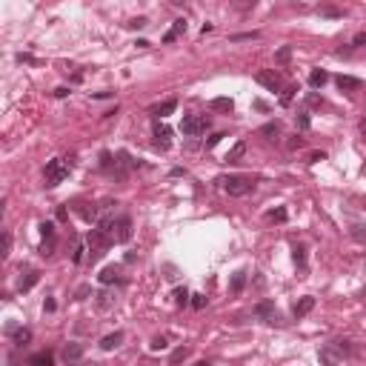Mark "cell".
Segmentation results:
<instances>
[{"instance_id": "obj_1", "label": "cell", "mask_w": 366, "mask_h": 366, "mask_svg": "<svg viewBox=\"0 0 366 366\" xmlns=\"http://www.w3.org/2000/svg\"><path fill=\"white\" fill-rule=\"evenodd\" d=\"M346 355H352V346H349V341H332V343H326V346H320L318 361H320L323 366H341Z\"/></svg>"}, {"instance_id": "obj_2", "label": "cell", "mask_w": 366, "mask_h": 366, "mask_svg": "<svg viewBox=\"0 0 366 366\" xmlns=\"http://www.w3.org/2000/svg\"><path fill=\"white\" fill-rule=\"evenodd\" d=\"M69 169H72V163H66L63 158H57V160H49L46 163V172H43V178H46V186L52 189V186H57V183H63L69 178Z\"/></svg>"}, {"instance_id": "obj_3", "label": "cell", "mask_w": 366, "mask_h": 366, "mask_svg": "<svg viewBox=\"0 0 366 366\" xmlns=\"http://www.w3.org/2000/svg\"><path fill=\"white\" fill-rule=\"evenodd\" d=\"M206 129H209V117H206V114H186V117L181 120V132L186 137L203 135Z\"/></svg>"}, {"instance_id": "obj_4", "label": "cell", "mask_w": 366, "mask_h": 366, "mask_svg": "<svg viewBox=\"0 0 366 366\" xmlns=\"http://www.w3.org/2000/svg\"><path fill=\"white\" fill-rule=\"evenodd\" d=\"M109 232H112V240L114 243H129L132 240V217H112V226H109Z\"/></svg>"}, {"instance_id": "obj_5", "label": "cell", "mask_w": 366, "mask_h": 366, "mask_svg": "<svg viewBox=\"0 0 366 366\" xmlns=\"http://www.w3.org/2000/svg\"><path fill=\"white\" fill-rule=\"evenodd\" d=\"M223 189H226L232 197H243V194H249V192H255V183L249 181V178H226L223 181Z\"/></svg>"}, {"instance_id": "obj_6", "label": "cell", "mask_w": 366, "mask_h": 366, "mask_svg": "<svg viewBox=\"0 0 366 366\" xmlns=\"http://www.w3.org/2000/svg\"><path fill=\"white\" fill-rule=\"evenodd\" d=\"M255 80H258L261 86H266L269 92H277V89H280V75H277V72H272V69H261V72L255 75Z\"/></svg>"}, {"instance_id": "obj_7", "label": "cell", "mask_w": 366, "mask_h": 366, "mask_svg": "<svg viewBox=\"0 0 366 366\" xmlns=\"http://www.w3.org/2000/svg\"><path fill=\"white\" fill-rule=\"evenodd\" d=\"M255 315L266 323H274L277 320V309H274L272 300H261V303H255Z\"/></svg>"}, {"instance_id": "obj_8", "label": "cell", "mask_w": 366, "mask_h": 366, "mask_svg": "<svg viewBox=\"0 0 366 366\" xmlns=\"http://www.w3.org/2000/svg\"><path fill=\"white\" fill-rule=\"evenodd\" d=\"M6 335H11L14 346H26V343L32 341V329H23V326H14V323L6 326Z\"/></svg>"}, {"instance_id": "obj_9", "label": "cell", "mask_w": 366, "mask_h": 366, "mask_svg": "<svg viewBox=\"0 0 366 366\" xmlns=\"http://www.w3.org/2000/svg\"><path fill=\"white\" fill-rule=\"evenodd\" d=\"M169 137H172V129L166 123H155V146L160 149V152H166L169 149Z\"/></svg>"}, {"instance_id": "obj_10", "label": "cell", "mask_w": 366, "mask_h": 366, "mask_svg": "<svg viewBox=\"0 0 366 366\" xmlns=\"http://www.w3.org/2000/svg\"><path fill=\"white\" fill-rule=\"evenodd\" d=\"M335 83H338V89H341V92H358L361 86H364V80H361V78H352V75H338V78H335Z\"/></svg>"}, {"instance_id": "obj_11", "label": "cell", "mask_w": 366, "mask_h": 366, "mask_svg": "<svg viewBox=\"0 0 366 366\" xmlns=\"http://www.w3.org/2000/svg\"><path fill=\"white\" fill-rule=\"evenodd\" d=\"M80 358H83V343H66L63 346V361L66 364H75Z\"/></svg>"}, {"instance_id": "obj_12", "label": "cell", "mask_w": 366, "mask_h": 366, "mask_svg": "<svg viewBox=\"0 0 366 366\" xmlns=\"http://www.w3.org/2000/svg\"><path fill=\"white\" fill-rule=\"evenodd\" d=\"M181 34H186V20H175L172 23V29L166 34H163V43H175V40H178V37H181Z\"/></svg>"}, {"instance_id": "obj_13", "label": "cell", "mask_w": 366, "mask_h": 366, "mask_svg": "<svg viewBox=\"0 0 366 366\" xmlns=\"http://www.w3.org/2000/svg\"><path fill=\"white\" fill-rule=\"evenodd\" d=\"M312 309H315V297L306 295V297H300L295 306H292V312H295V318H303V315H309Z\"/></svg>"}, {"instance_id": "obj_14", "label": "cell", "mask_w": 366, "mask_h": 366, "mask_svg": "<svg viewBox=\"0 0 366 366\" xmlns=\"http://www.w3.org/2000/svg\"><path fill=\"white\" fill-rule=\"evenodd\" d=\"M37 280H40V272H37V269H29V272H26L20 280H17V289H20V292H29V289H32Z\"/></svg>"}, {"instance_id": "obj_15", "label": "cell", "mask_w": 366, "mask_h": 366, "mask_svg": "<svg viewBox=\"0 0 366 366\" xmlns=\"http://www.w3.org/2000/svg\"><path fill=\"white\" fill-rule=\"evenodd\" d=\"M120 343H123V332H112V335H106V338L100 341V349L103 352H112V349H117Z\"/></svg>"}, {"instance_id": "obj_16", "label": "cell", "mask_w": 366, "mask_h": 366, "mask_svg": "<svg viewBox=\"0 0 366 366\" xmlns=\"http://www.w3.org/2000/svg\"><path fill=\"white\" fill-rule=\"evenodd\" d=\"M243 286H246V272L238 269V272L232 274V280H229V292H232V295H240V292H243Z\"/></svg>"}, {"instance_id": "obj_17", "label": "cell", "mask_w": 366, "mask_h": 366, "mask_svg": "<svg viewBox=\"0 0 366 366\" xmlns=\"http://www.w3.org/2000/svg\"><path fill=\"white\" fill-rule=\"evenodd\" d=\"M329 83V75L323 72V69H312V75H309V86L312 89H323Z\"/></svg>"}, {"instance_id": "obj_18", "label": "cell", "mask_w": 366, "mask_h": 366, "mask_svg": "<svg viewBox=\"0 0 366 366\" xmlns=\"http://www.w3.org/2000/svg\"><path fill=\"white\" fill-rule=\"evenodd\" d=\"M26 364L29 366H55V355L52 352H37V355H32Z\"/></svg>"}, {"instance_id": "obj_19", "label": "cell", "mask_w": 366, "mask_h": 366, "mask_svg": "<svg viewBox=\"0 0 366 366\" xmlns=\"http://www.w3.org/2000/svg\"><path fill=\"white\" fill-rule=\"evenodd\" d=\"M78 215L86 220V223H94L97 220V206H92V203H78Z\"/></svg>"}, {"instance_id": "obj_20", "label": "cell", "mask_w": 366, "mask_h": 366, "mask_svg": "<svg viewBox=\"0 0 366 366\" xmlns=\"http://www.w3.org/2000/svg\"><path fill=\"white\" fill-rule=\"evenodd\" d=\"M209 109H212V112H232V109H235V100H232V97H215V100L209 103Z\"/></svg>"}, {"instance_id": "obj_21", "label": "cell", "mask_w": 366, "mask_h": 366, "mask_svg": "<svg viewBox=\"0 0 366 366\" xmlns=\"http://www.w3.org/2000/svg\"><path fill=\"white\" fill-rule=\"evenodd\" d=\"M243 155H246V143H243V140H238L235 146L229 149L226 160H229V163H240V160H243Z\"/></svg>"}, {"instance_id": "obj_22", "label": "cell", "mask_w": 366, "mask_h": 366, "mask_svg": "<svg viewBox=\"0 0 366 366\" xmlns=\"http://www.w3.org/2000/svg\"><path fill=\"white\" fill-rule=\"evenodd\" d=\"M292 261H295L297 269H306V246L295 243V246H292Z\"/></svg>"}, {"instance_id": "obj_23", "label": "cell", "mask_w": 366, "mask_h": 366, "mask_svg": "<svg viewBox=\"0 0 366 366\" xmlns=\"http://www.w3.org/2000/svg\"><path fill=\"white\" fill-rule=\"evenodd\" d=\"M261 135L269 137V140L280 137V123H277V120H269V123H263V126H261Z\"/></svg>"}, {"instance_id": "obj_24", "label": "cell", "mask_w": 366, "mask_h": 366, "mask_svg": "<svg viewBox=\"0 0 366 366\" xmlns=\"http://www.w3.org/2000/svg\"><path fill=\"white\" fill-rule=\"evenodd\" d=\"M175 109H178V100H175V97H169V100H163L158 109H155V114H158V117H169Z\"/></svg>"}, {"instance_id": "obj_25", "label": "cell", "mask_w": 366, "mask_h": 366, "mask_svg": "<svg viewBox=\"0 0 366 366\" xmlns=\"http://www.w3.org/2000/svg\"><path fill=\"white\" fill-rule=\"evenodd\" d=\"M266 220H272V223H286V220H289V212H286L283 206H277L272 212H266Z\"/></svg>"}, {"instance_id": "obj_26", "label": "cell", "mask_w": 366, "mask_h": 366, "mask_svg": "<svg viewBox=\"0 0 366 366\" xmlns=\"http://www.w3.org/2000/svg\"><path fill=\"white\" fill-rule=\"evenodd\" d=\"M97 277H100V283H103V286H112V283H117V280H120V277H117V269H114V266L103 269V272L97 274Z\"/></svg>"}, {"instance_id": "obj_27", "label": "cell", "mask_w": 366, "mask_h": 366, "mask_svg": "<svg viewBox=\"0 0 366 366\" xmlns=\"http://www.w3.org/2000/svg\"><path fill=\"white\" fill-rule=\"evenodd\" d=\"M166 346H169V338H166V335H155V338L149 341V349H152V352H163Z\"/></svg>"}, {"instance_id": "obj_28", "label": "cell", "mask_w": 366, "mask_h": 366, "mask_svg": "<svg viewBox=\"0 0 366 366\" xmlns=\"http://www.w3.org/2000/svg\"><path fill=\"white\" fill-rule=\"evenodd\" d=\"M83 252H86L83 240H75V246H72V263H83Z\"/></svg>"}, {"instance_id": "obj_29", "label": "cell", "mask_w": 366, "mask_h": 366, "mask_svg": "<svg viewBox=\"0 0 366 366\" xmlns=\"http://www.w3.org/2000/svg\"><path fill=\"white\" fill-rule=\"evenodd\" d=\"M349 235H352L358 243H366V226H364V223H355V226L349 229Z\"/></svg>"}, {"instance_id": "obj_30", "label": "cell", "mask_w": 366, "mask_h": 366, "mask_svg": "<svg viewBox=\"0 0 366 366\" xmlns=\"http://www.w3.org/2000/svg\"><path fill=\"white\" fill-rule=\"evenodd\" d=\"M295 123L300 132H309V126H312V120H309V112H297L295 114Z\"/></svg>"}, {"instance_id": "obj_31", "label": "cell", "mask_w": 366, "mask_h": 366, "mask_svg": "<svg viewBox=\"0 0 366 366\" xmlns=\"http://www.w3.org/2000/svg\"><path fill=\"white\" fill-rule=\"evenodd\" d=\"M172 297H175V306H186V303H189V297H192V295H189L186 289H175V295H172Z\"/></svg>"}, {"instance_id": "obj_32", "label": "cell", "mask_w": 366, "mask_h": 366, "mask_svg": "<svg viewBox=\"0 0 366 366\" xmlns=\"http://www.w3.org/2000/svg\"><path fill=\"white\" fill-rule=\"evenodd\" d=\"M112 303H114V297L109 292H97V306L100 309H112Z\"/></svg>"}, {"instance_id": "obj_33", "label": "cell", "mask_w": 366, "mask_h": 366, "mask_svg": "<svg viewBox=\"0 0 366 366\" xmlns=\"http://www.w3.org/2000/svg\"><path fill=\"white\" fill-rule=\"evenodd\" d=\"M295 92H297V86H289V89L280 94V106H289V103H292V97H295Z\"/></svg>"}, {"instance_id": "obj_34", "label": "cell", "mask_w": 366, "mask_h": 366, "mask_svg": "<svg viewBox=\"0 0 366 366\" xmlns=\"http://www.w3.org/2000/svg\"><path fill=\"white\" fill-rule=\"evenodd\" d=\"M52 249H55V238H43V243H40V255H52Z\"/></svg>"}, {"instance_id": "obj_35", "label": "cell", "mask_w": 366, "mask_h": 366, "mask_svg": "<svg viewBox=\"0 0 366 366\" xmlns=\"http://www.w3.org/2000/svg\"><path fill=\"white\" fill-rule=\"evenodd\" d=\"M320 14H323V17H341L343 11L335 9V6H320Z\"/></svg>"}, {"instance_id": "obj_36", "label": "cell", "mask_w": 366, "mask_h": 366, "mask_svg": "<svg viewBox=\"0 0 366 366\" xmlns=\"http://www.w3.org/2000/svg\"><path fill=\"white\" fill-rule=\"evenodd\" d=\"M186 355H189V349H186V346H181V349H175V352H172V364H181V361L186 358Z\"/></svg>"}, {"instance_id": "obj_37", "label": "cell", "mask_w": 366, "mask_h": 366, "mask_svg": "<svg viewBox=\"0 0 366 366\" xmlns=\"http://www.w3.org/2000/svg\"><path fill=\"white\" fill-rule=\"evenodd\" d=\"M40 232H43V238H55V223H40Z\"/></svg>"}, {"instance_id": "obj_38", "label": "cell", "mask_w": 366, "mask_h": 366, "mask_svg": "<svg viewBox=\"0 0 366 366\" xmlns=\"http://www.w3.org/2000/svg\"><path fill=\"white\" fill-rule=\"evenodd\" d=\"M303 143H306V140H303V137H292V140H289V143H286V146H289V149H292V152H295V149H303Z\"/></svg>"}, {"instance_id": "obj_39", "label": "cell", "mask_w": 366, "mask_h": 366, "mask_svg": "<svg viewBox=\"0 0 366 366\" xmlns=\"http://www.w3.org/2000/svg\"><path fill=\"white\" fill-rule=\"evenodd\" d=\"M192 306L194 309H203L206 306V295H192Z\"/></svg>"}, {"instance_id": "obj_40", "label": "cell", "mask_w": 366, "mask_h": 366, "mask_svg": "<svg viewBox=\"0 0 366 366\" xmlns=\"http://www.w3.org/2000/svg\"><path fill=\"white\" fill-rule=\"evenodd\" d=\"M326 160V152H309V163H320Z\"/></svg>"}, {"instance_id": "obj_41", "label": "cell", "mask_w": 366, "mask_h": 366, "mask_svg": "<svg viewBox=\"0 0 366 366\" xmlns=\"http://www.w3.org/2000/svg\"><path fill=\"white\" fill-rule=\"evenodd\" d=\"M352 46H366V32H358L352 37Z\"/></svg>"}, {"instance_id": "obj_42", "label": "cell", "mask_w": 366, "mask_h": 366, "mask_svg": "<svg viewBox=\"0 0 366 366\" xmlns=\"http://www.w3.org/2000/svg\"><path fill=\"white\" fill-rule=\"evenodd\" d=\"M9 249H11V235L3 232V255H9Z\"/></svg>"}, {"instance_id": "obj_43", "label": "cell", "mask_w": 366, "mask_h": 366, "mask_svg": "<svg viewBox=\"0 0 366 366\" xmlns=\"http://www.w3.org/2000/svg\"><path fill=\"white\" fill-rule=\"evenodd\" d=\"M252 37H261L258 32H252V34H232V40H252Z\"/></svg>"}, {"instance_id": "obj_44", "label": "cell", "mask_w": 366, "mask_h": 366, "mask_svg": "<svg viewBox=\"0 0 366 366\" xmlns=\"http://www.w3.org/2000/svg\"><path fill=\"white\" fill-rule=\"evenodd\" d=\"M129 26H132V29H143V26H146V17H135Z\"/></svg>"}, {"instance_id": "obj_45", "label": "cell", "mask_w": 366, "mask_h": 366, "mask_svg": "<svg viewBox=\"0 0 366 366\" xmlns=\"http://www.w3.org/2000/svg\"><path fill=\"white\" fill-rule=\"evenodd\" d=\"M289 55H292V49H289V46H283V49L277 52V60H289Z\"/></svg>"}, {"instance_id": "obj_46", "label": "cell", "mask_w": 366, "mask_h": 366, "mask_svg": "<svg viewBox=\"0 0 366 366\" xmlns=\"http://www.w3.org/2000/svg\"><path fill=\"white\" fill-rule=\"evenodd\" d=\"M55 309H57V303L52 300V297H49V300L43 303V312H55Z\"/></svg>"}, {"instance_id": "obj_47", "label": "cell", "mask_w": 366, "mask_h": 366, "mask_svg": "<svg viewBox=\"0 0 366 366\" xmlns=\"http://www.w3.org/2000/svg\"><path fill=\"white\" fill-rule=\"evenodd\" d=\"M220 137H226V135H212L209 140H206V149H212V146L217 143V140H220Z\"/></svg>"}, {"instance_id": "obj_48", "label": "cell", "mask_w": 366, "mask_h": 366, "mask_svg": "<svg viewBox=\"0 0 366 366\" xmlns=\"http://www.w3.org/2000/svg\"><path fill=\"white\" fill-rule=\"evenodd\" d=\"M66 94H69L66 86H57V89H55V97H66Z\"/></svg>"}, {"instance_id": "obj_49", "label": "cell", "mask_w": 366, "mask_h": 366, "mask_svg": "<svg viewBox=\"0 0 366 366\" xmlns=\"http://www.w3.org/2000/svg\"><path fill=\"white\" fill-rule=\"evenodd\" d=\"M17 60H20V63H37L32 55H17Z\"/></svg>"}, {"instance_id": "obj_50", "label": "cell", "mask_w": 366, "mask_h": 366, "mask_svg": "<svg viewBox=\"0 0 366 366\" xmlns=\"http://www.w3.org/2000/svg\"><path fill=\"white\" fill-rule=\"evenodd\" d=\"M86 295H89V286H80V289H78V300H83Z\"/></svg>"}, {"instance_id": "obj_51", "label": "cell", "mask_w": 366, "mask_h": 366, "mask_svg": "<svg viewBox=\"0 0 366 366\" xmlns=\"http://www.w3.org/2000/svg\"><path fill=\"white\" fill-rule=\"evenodd\" d=\"M194 366H212V364H209V361H197Z\"/></svg>"}]
</instances>
